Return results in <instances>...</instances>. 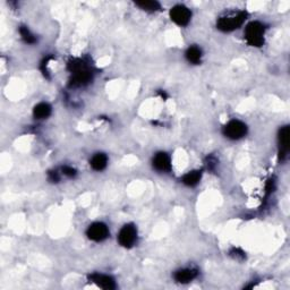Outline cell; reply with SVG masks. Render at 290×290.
<instances>
[{"label":"cell","instance_id":"6da1fadb","mask_svg":"<svg viewBox=\"0 0 290 290\" xmlns=\"http://www.w3.org/2000/svg\"><path fill=\"white\" fill-rule=\"evenodd\" d=\"M247 14L245 12L230 13L227 15L219 17L217 22V27L222 32H233V31L239 29L246 19Z\"/></svg>","mask_w":290,"mask_h":290},{"label":"cell","instance_id":"7a4b0ae2","mask_svg":"<svg viewBox=\"0 0 290 290\" xmlns=\"http://www.w3.org/2000/svg\"><path fill=\"white\" fill-rule=\"evenodd\" d=\"M264 25L260 22H252L245 29V39L252 47H262L264 44Z\"/></svg>","mask_w":290,"mask_h":290},{"label":"cell","instance_id":"3957f363","mask_svg":"<svg viewBox=\"0 0 290 290\" xmlns=\"http://www.w3.org/2000/svg\"><path fill=\"white\" fill-rule=\"evenodd\" d=\"M223 135L229 139H240L247 134V126L240 120H230L227 125H224L222 129Z\"/></svg>","mask_w":290,"mask_h":290},{"label":"cell","instance_id":"277c9868","mask_svg":"<svg viewBox=\"0 0 290 290\" xmlns=\"http://www.w3.org/2000/svg\"><path fill=\"white\" fill-rule=\"evenodd\" d=\"M137 240V229L134 224H125L118 234V241L122 247L131 248Z\"/></svg>","mask_w":290,"mask_h":290},{"label":"cell","instance_id":"5b68a950","mask_svg":"<svg viewBox=\"0 0 290 290\" xmlns=\"http://www.w3.org/2000/svg\"><path fill=\"white\" fill-rule=\"evenodd\" d=\"M170 18L179 26H186L192 18V13L187 7L177 5L170 9Z\"/></svg>","mask_w":290,"mask_h":290},{"label":"cell","instance_id":"8992f818","mask_svg":"<svg viewBox=\"0 0 290 290\" xmlns=\"http://www.w3.org/2000/svg\"><path fill=\"white\" fill-rule=\"evenodd\" d=\"M87 237L93 241H102L107 239L109 236L108 227L102 222L92 223L86 230Z\"/></svg>","mask_w":290,"mask_h":290},{"label":"cell","instance_id":"52a82bcc","mask_svg":"<svg viewBox=\"0 0 290 290\" xmlns=\"http://www.w3.org/2000/svg\"><path fill=\"white\" fill-rule=\"evenodd\" d=\"M152 165L153 168L161 172H168L171 170V160L165 152L156 153L152 160Z\"/></svg>","mask_w":290,"mask_h":290},{"label":"cell","instance_id":"ba28073f","mask_svg":"<svg viewBox=\"0 0 290 290\" xmlns=\"http://www.w3.org/2000/svg\"><path fill=\"white\" fill-rule=\"evenodd\" d=\"M278 142H279V153H280L281 159L284 160L288 154L289 144H290V129L288 126H285V127H282L280 131H279Z\"/></svg>","mask_w":290,"mask_h":290},{"label":"cell","instance_id":"9c48e42d","mask_svg":"<svg viewBox=\"0 0 290 290\" xmlns=\"http://www.w3.org/2000/svg\"><path fill=\"white\" fill-rule=\"evenodd\" d=\"M91 80H92L91 71L88 70L87 67H85V68H83V69L73 73V77H71V80H70V85L75 87L83 86V85L87 84Z\"/></svg>","mask_w":290,"mask_h":290},{"label":"cell","instance_id":"30bf717a","mask_svg":"<svg viewBox=\"0 0 290 290\" xmlns=\"http://www.w3.org/2000/svg\"><path fill=\"white\" fill-rule=\"evenodd\" d=\"M90 280L92 282H94L95 285H98L99 287L103 289L112 290L116 288L115 280L111 277H109V275L101 274V273H93L90 275Z\"/></svg>","mask_w":290,"mask_h":290},{"label":"cell","instance_id":"8fae6325","mask_svg":"<svg viewBox=\"0 0 290 290\" xmlns=\"http://www.w3.org/2000/svg\"><path fill=\"white\" fill-rule=\"evenodd\" d=\"M197 275V270L193 268H185L180 269V270L176 271L173 274V278L179 284H188V282L193 281Z\"/></svg>","mask_w":290,"mask_h":290},{"label":"cell","instance_id":"7c38bea8","mask_svg":"<svg viewBox=\"0 0 290 290\" xmlns=\"http://www.w3.org/2000/svg\"><path fill=\"white\" fill-rule=\"evenodd\" d=\"M108 163V158L107 155L103 154V153H97L92 156L90 165L92 167V169L95 170V171H102L105 167H107Z\"/></svg>","mask_w":290,"mask_h":290},{"label":"cell","instance_id":"4fadbf2b","mask_svg":"<svg viewBox=\"0 0 290 290\" xmlns=\"http://www.w3.org/2000/svg\"><path fill=\"white\" fill-rule=\"evenodd\" d=\"M201 177H202V171H200V170H194V171L187 172L182 178V182L184 185L188 187H194L200 183Z\"/></svg>","mask_w":290,"mask_h":290},{"label":"cell","instance_id":"5bb4252c","mask_svg":"<svg viewBox=\"0 0 290 290\" xmlns=\"http://www.w3.org/2000/svg\"><path fill=\"white\" fill-rule=\"evenodd\" d=\"M51 114V107L46 102H41L33 109V116L36 119H46Z\"/></svg>","mask_w":290,"mask_h":290},{"label":"cell","instance_id":"9a60e30c","mask_svg":"<svg viewBox=\"0 0 290 290\" xmlns=\"http://www.w3.org/2000/svg\"><path fill=\"white\" fill-rule=\"evenodd\" d=\"M186 59L188 60V63L190 64H200L201 60H202V50L196 46L189 47L186 51Z\"/></svg>","mask_w":290,"mask_h":290},{"label":"cell","instance_id":"2e32d148","mask_svg":"<svg viewBox=\"0 0 290 290\" xmlns=\"http://www.w3.org/2000/svg\"><path fill=\"white\" fill-rule=\"evenodd\" d=\"M135 3L139 8L148 10V12H156L161 8L160 3L158 1H153V0H141V1H136Z\"/></svg>","mask_w":290,"mask_h":290},{"label":"cell","instance_id":"e0dca14e","mask_svg":"<svg viewBox=\"0 0 290 290\" xmlns=\"http://www.w3.org/2000/svg\"><path fill=\"white\" fill-rule=\"evenodd\" d=\"M19 33H20V36H22V39L25 41L26 43L33 44L36 42V37L34 36L32 33H31V31L27 29L26 26H20Z\"/></svg>","mask_w":290,"mask_h":290},{"label":"cell","instance_id":"ac0fdd59","mask_svg":"<svg viewBox=\"0 0 290 290\" xmlns=\"http://www.w3.org/2000/svg\"><path fill=\"white\" fill-rule=\"evenodd\" d=\"M63 173L68 178H74L75 176H76V170L74 168H71V167H68V166H65L63 168Z\"/></svg>","mask_w":290,"mask_h":290},{"label":"cell","instance_id":"d6986e66","mask_svg":"<svg viewBox=\"0 0 290 290\" xmlns=\"http://www.w3.org/2000/svg\"><path fill=\"white\" fill-rule=\"evenodd\" d=\"M59 175H58L57 171H50L49 172V180L52 183H57L59 182Z\"/></svg>","mask_w":290,"mask_h":290}]
</instances>
